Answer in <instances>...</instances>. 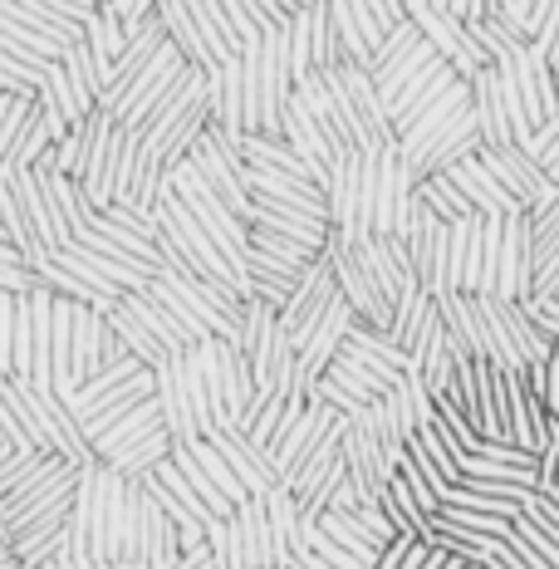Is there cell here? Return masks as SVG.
Here are the masks:
<instances>
[{
    "label": "cell",
    "mask_w": 559,
    "mask_h": 569,
    "mask_svg": "<svg viewBox=\"0 0 559 569\" xmlns=\"http://www.w3.org/2000/svg\"><path fill=\"white\" fill-rule=\"evenodd\" d=\"M148 477H152V481H158V486H162V491H168V496H172V501H177V506H182V511H187V516H192V520H197V526H201V530H211V526H217V516H211V511H207V506H201V501H197V491H192V486H187V481H182V471H177V467H172V461H162V467H152V471H148Z\"/></svg>",
    "instance_id": "obj_38"
},
{
    "label": "cell",
    "mask_w": 559,
    "mask_h": 569,
    "mask_svg": "<svg viewBox=\"0 0 559 569\" xmlns=\"http://www.w3.org/2000/svg\"><path fill=\"white\" fill-rule=\"evenodd\" d=\"M113 569H148V565H138V560H128V565H113Z\"/></svg>",
    "instance_id": "obj_50"
},
{
    "label": "cell",
    "mask_w": 559,
    "mask_h": 569,
    "mask_svg": "<svg viewBox=\"0 0 559 569\" xmlns=\"http://www.w3.org/2000/svg\"><path fill=\"white\" fill-rule=\"evenodd\" d=\"M109 329H113V339L123 343V353L133 363H142V369H162V363H168V353L158 349V343H152L148 335H142V329L133 325V319H128L123 310H109Z\"/></svg>",
    "instance_id": "obj_34"
},
{
    "label": "cell",
    "mask_w": 559,
    "mask_h": 569,
    "mask_svg": "<svg viewBox=\"0 0 559 569\" xmlns=\"http://www.w3.org/2000/svg\"><path fill=\"white\" fill-rule=\"evenodd\" d=\"M260 506H266L270 545H276V569H290L295 545H300V501H295L285 486H276L270 496H260Z\"/></svg>",
    "instance_id": "obj_22"
},
{
    "label": "cell",
    "mask_w": 559,
    "mask_h": 569,
    "mask_svg": "<svg viewBox=\"0 0 559 569\" xmlns=\"http://www.w3.org/2000/svg\"><path fill=\"white\" fill-rule=\"evenodd\" d=\"M44 192H50V207H54V217L64 221V231H69V241H79V236H89L93 227V211H89V201L79 197V182H69V177H44Z\"/></svg>",
    "instance_id": "obj_28"
},
{
    "label": "cell",
    "mask_w": 559,
    "mask_h": 569,
    "mask_svg": "<svg viewBox=\"0 0 559 569\" xmlns=\"http://www.w3.org/2000/svg\"><path fill=\"white\" fill-rule=\"evenodd\" d=\"M182 393H187V412H192L197 437H207L211 432V388H207V373H201L192 349L182 353Z\"/></svg>",
    "instance_id": "obj_33"
},
{
    "label": "cell",
    "mask_w": 559,
    "mask_h": 569,
    "mask_svg": "<svg viewBox=\"0 0 559 569\" xmlns=\"http://www.w3.org/2000/svg\"><path fill=\"white\" fill-rule=\"evenodd\" d=\"M152 398H158L162 432L172 437V447L197 442V427H192V412H187V393H182V353H177V359H168L162 369H152Z\"/></svg>",
    "instance_id": "obj_19"
},
{
    "label": "cell",
    "mask_w": 559,
    "mask_h": 569,
    "mask_svg": "<svg viewBox=\"0 0 559 569\" xmlns=\"http://www.w3.org/2000/svg\"><path fill=\"white\" fill-rule=\"evenodd\" d=\"M432 520H437V526H451V530H467V536H486V540H510V530H516V520H506V516H491V511H451V506H442Z\"/></svg>",
    "instance_id": "obj_37"
},
{
    "label": "cell",
    "mask_w": 559,
    "mask_h": 569,
    "mask_svg": "<svg viewBox=\"0 0 559 569\" xmlns=\"http://www.w3.org/2000/svg\"><path fill=\"white\" fill-rule=\"evenodd\" d=\"M10 172H16V197H20V211H26L34 241H40L50 256L64 251V246H69V231H64V221L54 217L50 192H44V177H50V168H10Z\"/></svg>",
    "instance_id": "obj_14"
},
{
    "label": "cell",
    "mask_w": 559,
    "mask_h": 569,
    "mask_svg": "<svg viewBox=\"0 0 559 569\" xmlns=\"http://www.w3.org/2000/svg\"><path fill=\"white\" fill-rule=\"evenodd\" d=\"M467 109H471V93H467V84H451L447 99H437V103H432V109H427L422 118H412V128L398 138V162H402V168L412 172V162H418L422 152L432 148V142L442 138V133H447V123H451V118H457V113H467Z\"/></svg>",
    "instance_id": "obj_17"
},
{
    "label": "cell",
    "mask_w": 559,
    "mask_h": 569,
    "mask_svg": "<svg viewBox=\"0 0 559 569\" xmlns=\"http://www.w3.org/2000/svg\"><path fill=\"white\" fill-rule=\"evenodd\" d=\"M481 162H486V172H491L496 182L506 187V197L516 201L520 211H526V217H540V211H550L555 201H559V182L545 177V168L530 158V152H520V148L486 152L481 148Z\"/></svg>",
    "instance_id": "obj_6"
},
{
    "label": "cell",
    "mask_w": 559,
    "mask_h": 569,
    "mask_svg": "<svg viewBox=\"0 0 559 569\" xmlns=\"http://www.w3.org/2000/svg\"><path fill=\"white\" fill-rule=\"evenodd\" d=\"M550 300H559V295H550Z\"/></svg>",
    "instance_id": "obj_51"
},
{
    "label": "cell",
    "mask_w": 559,
    "mask_h": 569,
    "mask_svg": "<svg viewBox=\"0 0 559 569\" xmlns=\"http://www.w3.org/2000/svg\"><path fill=\"white\" fill-rule=\"evenodd\" d=\"M309 50H315V74H329L335 64H343L339 40L329 30V10L325 6H309Z\"/></svg>",
    "instance_id": "obj_39"
},
{
    "label": "cell",
    "mask_w": 559,
    "mask_h": 569,
    "mask_svg": "<svg viewBox=\"0 0 559 569\" xmlns=\"http://www.w3.org/2000/svg\"><path fill=\"white\" fill-rule=\"evenodd\" d=\"M246 227L285 236V241H300V246H309V251H325V241H329V227L305 221V217H290V211H276V207H260V201H251V221H246Z\"/></svg>",
    "instance_id": "obj_26"
},
{
    "label": "cell",
    "mask_w": 559,
    "mask_h": 569,
    "mask_svg": "<svg viewBox=\"0 0 559 569\" xmlns=\"http://www.w3.org/2000/svg\"><path fill=\"white\" fill-rule=\"evenodd\" d=\"M118 152H123V128L109 113L89 118V148H84V168H79V197L89 201V211L113 207V172H118Z\"/></svg>",
    "instance_id": "obj_7"
},
{
    "label": "cell",
    "mask_w": 559,
    "mask_h": 569,
    "mask_svg": "<svg viewBox=\"0 0 559 569\" xmlns=\"http://www.w3.org/2000/svg\"><path fill=\"white\" fill-rule=\"evenodd\" d=\"M368 162V207H373V236L378 241H402L418 211V177L398 162V142L373 152Z\"/></svg>",
    "instance_id": "obj_4"
},
{
    "label": "cell",
    "mask_w": 559,
    "mask_h": 569,
    "mask_svg": "<svg viewBox=\"0 0 559 569\" xmlns=\"http://www.w3.org/2000/svg\"><path fill=\"white\" fill-rule=\"evenodd\" d=\"M516 540L526 545V550H535V555H540V560L550 565V569H559V545H555L550 536H545V530H535L526 516H516Z\"/></svg>",
    "instance_id": "obj_43"
},
{
    "label": "cell",
    "mask_w": 559,
    "mask_h": 569,
    "mask_svg": "<svg viewBox=\"0 0 559 569\" xmlns=\"http://www.w3.org/2000/svg\"><path fill=\"white\" fill-rule=\"evenodd\" d=\"M158 20H162V34H168L172 50L182 54L192 69L211 74V59H207V50H201V34H197V26H192V10L177 6V0H168V6H158Z\"/></svg>",
    "instance_id": "obj_27"
},
{
    "label": "cell",
    "mask_w": 559,
    "mask_h": 569,
    "mask_svg": "<svg viewBox=\"0 0 559 569\" xmlns=\"http://www.w3.org/2000/svg\"><path fill=\"white\" fill-rule=\"evenodd\" d=\"M501 74H510V84H516L520 93V103H526V118H530V128L540 133L545 123L559 113V89H555V69H550V59H545L535 44H526L520 50V59L510 69H501Z\"/></svg>",
    "instance_id": "obj_13"
},
{
    "label": "cell",
    "mask_w": 559,
    "mask_h": 569,
    "mask_svg": "<svg viewBox=\"0 0 559 569\" xmlns=\"http://www.w3.org/2000/svg\"><path fill=\"white\" fill-rule=\"evenodd\" d=\"M540 168H545V177H550V182H559V138L540 152Z\"/></svg>",
    "instance_id": "obj_47"
},
{
    "label": "cell",
    "mask_w": 559,
    "mask_h": 569,
    "mask_svg": "<svg viewBox=\"0 0 559 569\" xmlns=\"http://www.w3.org/2000/svg\"><path fill=\"white\" fill-rule=\"evenodd\" d=\"M535 280V256H530V217L501 221V256H496V290L491 300L501 305H526Z\"/></svg>",
    "instance_id": "obj_12"
},
{
    "label": "cell",
    "mask_w": 559,
    "mask_h": 569,
    "mask_svg": "<svg viewBox=\"0 0 559 569\" xmlns=\"http://www.w3.org/2000/svg\"><path fill=\"white\" fill-rule=\"evenodd\" d=\"M520 516H526L535 530H545V536H550V540L559 545V506L550 501V496L526 491V496H520Z\"/></svg>",
    "instance_id": "obj_42"
},
{
    "label": "cell",
    "mask_w": 559,
    "mask_h": 569,
    "mask_svg": "<svg viewBox=\"0 0 559 569\" xmlns=\"http://www.w3.org/2000/svg\"><path fill=\"white\" fill-rule=\"evenodd\" d=\"M187 452L197 457V467L207 471V481L217 486V491H221L231 506H246V501H251V496H246V486L231 477V467H226L221 452H217V447H211V442H201V437H197V442H187Z\"/></svg>",
    "instance_id": "obj_36"
},
{
    "label": "cell",
    "mask_w": 559,
    "mask_h": 569,
    "mask_svg": "<svg viewBox=\"0 0 559 569\" xmlns=\"http://www.w3.org/2000/svg\"><path fill=\"white\" fill-rule=\"evenodd\" d=\"M325 10H329V30L339 40L343 64H359V69H373L378 44L408 20L398 0H329Z\"/></svg>",
    "instance_id": "obj_2"
},
{
    "label": "cell",
    "mask_w": 559,
    "mask_h": 569,
    "mask_svg": "<svg viewBox=\"0 0 559 569\" xmlns=\"http://www.w3.org/2000/svg\"><path fill=\"white\" fill-rule=\"evenodd\" d=\"M251 256H266L285 270H309L325 251H309V246H300V241H285V236H270V231L251 227Z\"/></svg>",
    "instance_id": "obj_35"
},
{
    "label": "cell",
    "mask_w": 559,
    "mask_h": 569,
    "mask_svg": "<svg viewBox=\"0 0 559 569\" xmlns=\"http://www.w3.org/2000/svg\"><path fill=\"white\" fill-rule=\"evenodd\" d=\"M0 442H6V447H10V452L50 457V452H40V447H34V442H30V437H26V427H20V422H16V412H10V408H6V398H0Z\"/></svg>",
    "instance_id": "obj_44"
},
{
    "label": "cell",
    "mask_w": 559,
    "mask_h": 569,
    "mask_svg": "<svg viewBox=\"0 0 559 569\" xmlns=\"http://www.w3.org/2000/svg\"><path fill=\"white\" fill-rule=\"evenodd\" d=\"M231 526H236V536H241V555H246V569H276V545H270L266 506H260L256 496H251V501H246V506H236Z\"/></svg>",
    "instance_id": "obj_25"
},
{
    "label": "cell",
    "mask_w": 559,
    "mask_h": 569,
    "mask_svg": "<svg viewBox=\"0 0 559 569\" xmlns=\"http://www.w3.org/2000/svg\"><path fill=\"white\" fill-rule=\"evenodd\" d=\"M84 148H89V123H74V128H69V138L50 148V162H44V168H50L54 177H69V182H79V168H84Z\"/></svg>",
    "instance_id": "obj_40"
},
{
    "label": "cell",
    "mask_w": 559,
    "mask_h": 569,
    "mask_svg": "<svg viewBox=\"0 0 559 569\" xmlns=\"http://www.w3.org/2000/svg\"><path fill=\"white\" fill-rule=\"evenodd\" d=\"M69 569H113V565H99V560H89V555H59Z\"/></svg>",
    "instance_id": "obj_48"
},
{
    "label": "cell",
    "mask_w": 559,
    "mask_h": 569,
    "mask_svg": "<svg viewBox=\"0 0 559 569\" xmlns=\"http://www.w3.org/2000/svg\"><path fill=\"white\" fill-rule=\"evenodd\" d=\"M559 251V201L540 217H530V256H535V270L545 266Z\"/></svg>",
    "instance_id": "obj_41"
},
{
    "label": "cell",
    "mask_w": 559,
    "mask_h": 569,
    "mask_svg": "<svg viewBox=\"0 0 559 569\" xmlns=\"http://www.w3.org/2000/svg\"><path fill=\"white\" fill-rule=\"evenodd\" d=\"M325 207H329V231L349 246H363L373 236V207H368V162L363 152L339 148L325 177Z\"/></svg>",
    "instance_id": "obj_3"
},
{
    "label": "cell",
    "mask_w": 559,
    "mask_h": 569,
    "mask_svg": "<svg viewBox=\"0 0 559 569\" xmlns=\"http://www.w3.org/2000/svg\"><path fill=\"white\" fill-rule=\"evenodd\" d=\"M402 16H408V26L418 30L427 44H432V54L442 59L461 84L476 79L481 69H491V64H486V54L471 44L467 26L457 20V0H408V6H402Z\"/></svg>",
    "instance_id": "obj_5"
},
{
    "label": "cell",
    "mask_w": 559,
    "mask_h": 569,
    "mask_svg": "<svg viewBox=\"0 0 559 569\" xmlns=\"http://www.w3.org/2000/svg\"><path fill=\"white\" fill-rule=\"evenodd\" d=\"M162 432V412H158V398L152 402H142L138 412H128L123 422H113L109 432L93 442V461H109L118 452H128V447H138V442H148V437H158Z\"/></svg>",
    "instance_id": "obj_23"
},
{
    "label": "cell",
    "mask_w": 559,
    "mask_h": 569,
    "mask_svg": "<svg viewBox=\"0 0 559 569\" xmlns=\"http://www.w3.org/2000/svg\"><path fill=\"white\" fill-rule=\"evenodd\" d=\"M182 560V540H177V526L162 516V506L152 501L148 491L138 496V565L148 569H172Z\"/></svg>",
    "instance_id": "obj_18"
},
{
    "label": "cell",
    "mask_w": 559,
    "mask_h": 569,
    "mask_svg": "<svg viewBox=\"0 0 559 569\" xmlns=\"http://www.w3.org/2000/svg\"><path fill=\"white\" fill-rule=\"evenodd\" d=\"M353 260H359V270L368 276V284L378 290V300H383L388 310H398L402 295L422 290L418 276H412V260H408V246L402 241H378V236H368L363 246H353Z\"/></svg>",
    "instance_id": "obj_10"
},
{
    "label": "cell",
    "mask_w": 559,
    "mask_h": 569,
    "mask_svg": "<svg viewBox=\"0 0 559 569\" xmlns=\"http://www.w3.org/2000/svg\"><path fill=\"white\" fill-rule=\"evenodd\" d=\"M501 402H506V442L540 457L545 442H550V422H555L550 412H545L540 393H535L520 373H501Z\"/></svg>",
    "instance_id": "obj_9"
},
{
    "label": "cell",
    "mask_w": 559,
    "mask_h": 569,
    "mask_svg": "<svg viewBox=\"0 0 559 569\" xmlns=\"http://www.w3.org/2000/svg\"><path fill=\"white\" fill-rule=\"evenodd\" d=\"M162 187H168V192H172L177 201H182L187 211H192V221L211 236V246H217V251H221L226 260H231L236 276L251 280V227H246V221L236 217V211L226 207V201H221L217 192H211L207 182H201V177L192 172V162L172 168V172H168V182H162Z\"/></svg>",
    "instance_id": "obj_1"
},
{
    "label": "cell",
    "mask_w": 559,
    "mask_h": 569,
    "mask_svg": "<svg viewBox=\"0 0 559 569\" xmlns=\"http://www.w3.org/2000/svg\"><path fill=\"white\" fill-rule=\"evenodd\" d=\"M290 569H325V565H319L315 555H295V560H290Z\"/></svg>",
    "instance_id": "obj_49"
},
{
    "label": "cell",
    "mask_w": 559,
    "mask_h": 569,
    "mask_svg": "<svg viewBox=\"0 0 559 569\" xmlns=\"http://www.w3.org/2000/svg\"><path fill=\"white\" fill-rule=\"evenodd\" d=\"M187 10H192V26L201 34V50H207L211 69L236 64V59H241V40H236V30H231V20H226L221 0H192Z\"/></svg>",
    "instance_id": "obj_21"
},
{
    "label": "cell",
    "mask_w": 559,
    "mask_h": 569,
    "mask_svg": "<svg viewBox=\"0 0 559 569\" xmlns=\"http://www.w3.org/2000/svg\"><path fill=\"white\" fill-rule=\"evenodd\" d=\"M172 452V437L168 432H158V437H148V442H138V447H128V452H118L109 457L103 467H113L118 477H128V481H138V477H148L152 467H162Z\"/></svg>",
    "instance_id": "obj_32"
},
{
    "label": "cell",
    "mask_w": 559,
    "mask_h": 569,
    "mask_svg": "<svg viewBox=\"0 0 559 569\" xmlns=\"http://www.w3.org/2000/svg\"><path fill=\"white\" fill-rule=\"evenodd\" d=\"M442 177H451V187H457V192L467 197V207L476 211V217H486V221H510V217H526V211H520L516 201L506 197V187L496 182L491 172H486L481 152H476V158H467V162H457V168L442 172Z\"/></svg>",
    "instance_id": "obj_15"
},
{
    "label": "cell",
    "mask_w": 559,
    "mask_h": 569,
    "mask_svg": "<svg viewBox=\"0 0 559 569\" xmlns=\"http://www.w3.org/2000/svg\"><path fill=\"white\" fill-rule=\"evenodd\" d=\"M201 442L217 447L221 461L231 467V477L241 481V486H246V496H256V501H260V496H270V491L280 486V481H276V467H270V452H260V447H256L236 422L211 427V432L201 437Z\"/></svg>",
    "instance_id": "obj_11"
},
{
    "label": "cell",
    "mask_w": 559,
    "mask_h": 569,
    "mask_svg": "<svg viewBox=\"0 0 559 569\" xmlns=\"http://www.w3.org/2000/svg\"><path fill=\"white\" fill-rule=\"evenodd\" d=\"M339 300V284H335V270H329V260L319 256L315 260V270L300 280V290L290 295V305L276 315V325H280V335L290 339V349L300 353L305 349V339L319 329V319L329 315V305Z\"/></svg>",
    "instance_id": "obj_8"
},
{
    "label": "cell",
    "mask_w": 559,
    "mask_h": 569,
    "mask_svg": "<svg viewBox=\"0 0 559 569\" xmlns=\"http://www.w3.org/2000/svg\"><path fill=\"white\" fill-rule=\"evenodd\" d=\"M418 207L432 211L442 227H457V221H471L476 211L467 207V197L451 187V177H422L418 182Z\"/></svg>",
    "instance_id": "obj_30"
},
{
    "label": "cell",
    "mask_w": 559,
    "mask_h": 569,
    "mask_svg": "<svg viewBox=\"0 0 559 569\" xmlns=\"http://www.w3.org/2000/svg\"><path fill=\"white\" fill-rule=\"evenodd\" d=\"M16 300H20V295H0V378H10V343H16Z\"/></svg>",
    "instance_id": "obj_45"
},
{
    "label": "cell",
    "mask_w": 559,
    "mask_h": 569,
    "mask_svg": "<svg viewBox=\"0 0 559 569\" xmlns=\"http://www.w3.org/2000/svg\"><path fill=\"white\" fill-rule=\"evenodd\" d=\"M118 310H123L128 319H133V325H138V329H142V335H148L152 343H158V349L168 353V359H177V353H187V349H192V343H187L182 335H177V325H172V319L162 315L158 305H152L142 290H138V295H123V300H118Z\"/></svg>",
    "instance_id": "obj_24"
},
{
    "label": "cell",
    "mask_w": 559,
    "mask_h": 569,
    "mask_svg": "<svg viewBox=\"0 0 559 569\" xmlns=\"http://www.w3.org/2000/svg\"><path fill=\"white\" fill-rule=\"evenodd\" d=\"M84 50L93 59V69H99V79H109V69H113V59L128 50V34L118 30V20L109 16V10L99 6V16L84 26Z\"/></svg>",
    "instance_id": "obj_29"
},
{
    "label": "cell",
    "mask_w": 559,
    "mask_h": 569,
    "mask_svg": "<svg viewBox=\"0 0 559 569\" xmlns=\"http://www.w3.org/2000/svg\"><path fill=\"white\" fill-rule=\"evenodd\" d=\"M540 402H545V412L559 422V343H555V353H550V363H545V388H540Z\"/></svg>",
    "instance_id": "obj_46"
},
{
    "label": "cell",
    "mask_w": 559,
    "mask_h": 569,
    "mask_svg": "<svg viewBox=\"0 0 559 569\" xmlns=\"http://www.w3.org/2000/svg\"><path fill=\"white\" fill-rule=\"evenodd\" d=\"M168 461H172V467H177V471H182V481H187V486H192V491H197V501H201V506H207V511H211V516H217V520H231V516H236V506H231V501H226V496L217 491V486H211V481H207V471H201V467H197V457H192V452H187V447H172V452H168Z\"/></svg>",
    "instance_id": "obj_31"
},
{
    "label": "cell",
    "mask_w": 559,
    "mask_h": 569,
    "mask_svg": "<svg viewBox=\"0 0 559 569\" xmlns=\"http://www.w3.org/2000/svg\"><path fill=\"white\" fill-rule=\"evenodd\" d=\"M437 305V319H442L451 349H457V359H471V363H491V353H486V319L476 310L471 295H442Z\"/></svg>",
    "instance_id": "obj_16"
},
{
    "label": "cell",
    "mask_w": 559,
    "mask_h": 569,
    "mask_svg": "<svg viewBox=\"0 0 559 569\" xmlns=\"http://www.w3.org/2000/svg\"><path fill=\"white\" fill-rule=\"evenodd\" d=\"M467 93H471V118H476V138H481V148L486 152L510 148L506 113H501V93H496V69H481L476 79H467Z\"/></svg>",
    "instance_id": "obj_20"
}]
</instances>
